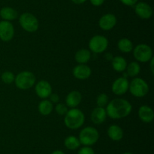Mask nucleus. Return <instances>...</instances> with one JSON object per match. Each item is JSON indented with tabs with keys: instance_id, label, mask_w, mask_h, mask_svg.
Wrapping results in <instances>:
<instances>
[{
	"instance_id": "1",
	"label": "nucleus",
	"mask_w": 154,
	"mask_h": 154,
	"mask_svg": "<svg viewBox=\"0 0 154 154\" xmlns=\"http://www.w3.org/2000/svg\"><path fill=\"white\" fill-rule=\"evenodd\" d=\"M106 113L110 118L120 119L126 117L131 113L132 107L130 103L123 98H115L109 101L106 106Z\"/></svg>"
},
{
	"instance_id": "2",
	"label": "nucleus",
	"mask_w": 154,
	"mask_h": 154,
	"mask_svg": "<svg viewBox=\"0 0 154 154\" xmlns=\"http://www.w3.org/2000/svg\"><path fill=\"white\" fill-rule=\"evenodd\" d=\"M85 116L81 110L78 108H72L68 110L65 115L64 123L66 127L70 129H78L84 123Z\"/></svg>"
},
{
	"instance_id": "3",
	"label": "nucleus",
	"mask_w": 154,
	"mask_h": 154,
	"mask_svg": "<svg viewBox=\"0 0 154 154\" xmlns=\"http://www.w3.org/2000/svg\"><path fill=\"white\" fill-rule=\"evenodd\" d=\"M35 75L29 71H23L15 76L14 83L17 88L21 90H27L35 83Z\"/></svg>"
},
{
	"instance_id": "4",
	"label": "nucleus",
	"mask_w": 154,
	"mask_h": 154,
	"mask_svg": "<svg viewBox=\"0 0 154 154\" xmlns=\"http://www.w3.org/2000/svg\"><path fill=\"white\" fill-rule=\"evenodd\" d=\"M99 138V131L94 127L88 126L83 128L79 134V140L81 144L90 146L95 144Z\"/></svg>"
},
{
	"instance_id": "5",
	"label": "nucleus",
	"mask_w": 154,
	"mask_h": 154,
	"mask_svg": "<svg viewBox=\"0 0 154 154\" xmlns=\"http://www.w3.org/2000/svg\"><path fill=\"white\" fill-rule=\"evenodd\" d=\"M129 90L134 97L143 98L148 93L149 85L145 80L136 77L129 83Z\"/></svg>"
},
{
	"instance_id": "6",
	"label": "nucleus",
	"mask_w": 154,
	"mask_h": 154,
	"mask_svg": "<svg viewBox=\"0 0 154 154\" xmlns=\"http://www.w3.org/2000/svg\"><path fill=\"white\" fill-rule=\"evenodd\" d=\"M20 25L25 31L29 33H34L37 31L39 27V23L37 18L32 14L26 13L22 14L19 18Z\"/></svg>"
},
{
	"instance_id": "7",
	"label": "nucleus",
	"mask_w": 154,
	"mask_h": 154,
	"mask_svg": "<svg viewBox=\"0 0 154 154\" xmlns=\"http://www.w3.org/2000/svg\"><path fill=\"white\" fill-rule=\"evenodd\" d=\"M133 55L138 61L146 63L150 61L153 57V50L148 45L139 44L133 48Z\"/></svg>"
},
{
	"instance_id": "8",
	"label": "nucleus",
	"mask_w": 154,
	"mask_h": 154,
	"mask_svg": "<svg viewBox=\"0 0 154 154\" xmlns=\"http://www.w3.org/2000/svg\"><path fill=\"white\" fill-rule=\"evenodd\" d=\"M108 46V40L105 36L96 35L93 36L89 42V48L90 51L96 54L102 53Z\"/></svg>"
},
{
	"instance_id": "9",
	"label": "nucleus",
	"mask_w": 154,
	"mask_h": 154,
	"mask_svg": "<svg viewBox=\"0 0 154 154\" xmlns=\"http://www.w3.org/2000/svg\"><path fill=\"white\" fill-rule=\"evenodd\" d=\"M14 35V28L10 21H0V39L3 42H9Z\"/></svg>"
},
{
	"instance_id": "10",
	"label": "nucleus",
	"mask_w": 154,
	"mask_h": 154,
	"mask_svg": "<svg viewBox=\"0 0 154 154\" xmlns=\"http://www.w3.org/2000/svg\"><path fill=\"white\" fill-rule=\"evenodd\" d=\"M129 82L127 79V78L120 77L113 82L111 89H112L113 93L115 94V95H122L129 90Z\"/></svg>"
},
{
	"instance_id": "11",
	"label": "nucleus",
	"mask_w": 154,
	"mask_h": 154,
	"mask_svg": "<svg viewBox=\"0 0 154 154\" xmlns=\"http://www.w3.org/2000/svg\"><path fill=\"white\" fill-rule=\"evenodd\" d=\"M117 24V18L113 14H105L101 17L99 21V26L102 30L109 31Z\"/></svg>"
},
{
	"instance_id": "12",
	"label": "nucleus",
	"mask_w": 154,
	"mask_h": 154,
	"mask_svg": "<svg viewBox=\"0 0 154 154\" xmlns=\"http://www.w3.org/2000/svg\"><path fill=\"white\" fill-rule=\"evenodd\" d=\"M135 11L136 14L141 19H149L153 15V8L147 3L141 2L135 6Z\"/></svg>"
},
{
	"instance_id": "13",
	"label": "nucleus",
	"mask_w": 154,
	"mask_h": 154,
	"mask_svg": "<svg viewBox=\"0 0 154 154\" xmlns=\"http://www.w3.org/2000/svg\"><path fill=\"white\" fill-rule=\"evenodd\" d=\"M36 95L42 99L49 98L52 93V87L51 84L46 80H41L35 85Z\"/></svg>"
},
{
	"instance_id": "14",
	"label": "nucleus",
	"mask_w": 154,
	"mask_h": 154,
	"mask_svg": "<svg viewBox=\"0 0 154 154\" xmlns=\"http://www.w3.org/2000/svg\"><path fill=\"white\" fill-rule=\"evenodd\" d=\"M91 73V69L86 64H78L73 69L74 76L80 80L87 79L90 76Z\"/></svg>"
},
{
	"instance_id": "15",
	"label": "nucleus",
	"mask_w": 154,
	"mask_h": 154,
	"mask_svg": "<svg viewBox=\"0 0 154 154\" xmlns=\"http://www.w3.org/2000/svg\"><path fill=\"white\" fill-rule=\"evenodd\" d=\"M81 101H82V95L81 92L78 91H72L66 96V106L71 108H75L81 104Z\"/></svg>"
},
{
	"instance_id": "16",
	"label": "nucleus",
	"mask_w": 154,
	"mask_h": 154,
	"mask_svg": "<svg viewBox=\"0 0 154 154\" xmlns=\"http://www.w3.org/2000/svg\"><path fill=\"white\" fill-rule=\"evenodd\" d=\"M138 116L142 122L149 123L154 119V112L153 109L147 105H143L140 107L138 110Z\"/></svg>"
},
{
	"instance_id": "17",
	"label": "nucleus",
	"mask_w": 154,
	"mask_h": 154,
	"mask_svg": "<svg viewBox=\"0 0 154 154\" xmlns=\"http://www.w3.org/2000/svg\"><path fill=\"white\" fill-rule=\"evenodd\" d=\"M107 113L105 107H97L92 111L91 120L92 122L96 125H100L103 123L106 119Z\"/></svg>"
},
{
	"instance_id": "18",
	"label": "nucleus",
	"mask_w": 154,
	"mask_h": 154,
	"mask_svg": "<svg viewBox=\"0 0 154 154\" xmlns=\"http://www.w3.org/2000/svg\"><path fill=\"white\" fill-rule=\"evenodd\" d=\"M108 135L114 141H119L123 137V131L117 125H111L108 128Z\"/></svg>"
},
{
	"instance_id": "19",
	"label": "nucleus",
	"mask_w": 154,
	"mask_h": 154,
	"mask_svg": "<svg viewBox=\"0 0 154 154\" xmlns=\"http://www.w3.org/2000/svg\"><path fill=\"white\" fill-rule=\"evenodd\" d=\"M0 17L3 21H11L17 18L18 13L13 8L4 7L0 10Z\"/></svg>"
},
{
	"instance_id": "20",
	"label": "nucleus",
	"mask_w": 154,
	"mask_h": 154,
	"mask_svg": "<svg viewBox=\"0 0 154 154\" xmlns=\"http://www.w3.org/2000/svg\"><path fill=\"white\" fill-rule=\"evenodd\" d=\"M90 58H91V53L86 48L78 50L75 56V61L78 62L79 64H85L90 61Z\"/></svg>"
},
{
	"instance_id": "21",
	"label": "nucleus",
	"mask_w": 154,
	"mask_h": 154,
	"mask_svg": "<svg viewBox=\"0 0 154 154\" xmlns=\"http://www.w3.org/2000/svg\"><path fill=\"white\" fill-rule=\"evenodd\" d=\"M113 69L117 72H123L126 69L127 62L124 57L121 56H117L112 59Z\"/></svg>"
},
{
	"instance_id": "22",
	"label": "nucleus",
	"mask_w": 154,
	"mask_h": 154,
	"mask_svg": "<svg viewBox=\"0 0 154 154\" xmlns=\"http://www.w3.org/2000/svg\"><path fill=\"white\" fill-rule=\"evenodd\" d=\"M38 112L43 116H48L51 114L54 109L53 104L49 100H43L38 104Z\"/></svg>"
},
{
	"instance_id": "23",
	"label": "nucleus",
	"mask_w": 154,
	"mask_h": 154,
	"mask_svg": "<svg viewBox=\"0 0 154 154\" xmlns=\"http://www.w3.org/2000/svg\"><path fill=\"white\" fill-rule=\"evenodd\" d=\"M117 47L120 51L124 53H129L133 50L134 48L132 41L127 38H123L120 39L117 43Z\"/></svg>"
},
{
	"instance_id": "24",
	"label": "nucleus",
	"mask_w": 154,
	"mask_h": 154,
	"mask_svg": "<svg viewBox=\"0 0 154 154\" xmlns=\"http://www.w3.org/2000/svg\"><path fill=\"white\" fill-rule=\"evenodd\" d=\"M64 145L67 149H70V150H75V149L79 148V146H81V143L78 137L73 135H70L68 136L65 139Z\"/></svg>"
},
{
	"instance_id": "25",
	"label": "nucleus",
	"mask_w": 154,
	"mask_h": 154,
	"mask_svg": "<svg viewBox=\"0 0 154 154\" xmlns=\"http://www.w3.org/2000/svg\"><path fill=\"white\" fill-rule=\"evenodd\" d=\"M140 71H141V66L139 63L136 61L131 62L130 63L127 64V66H126V73L129 76H137L139 74Z\"/></svg>"
},
{
	"instance_id": "26",
	"label": "nucleus",
	"mask_w": 154,
	"mask_h": 154,
	"mask_svg": "<svg viewBox=\"0 0 154 154\" xmlns=\"http://www.w3.org/2000/svg\"><path fill=\"white\" fill-rule=\"evenodd\" d=\"M2 81L5 84H11L14 82L15 79V75L11 71H5V72H3L1 75Z\"/></svg>"
},
{
	"instance_id": "27",
	"label": "nucleus",
	"mask_w": 154,
	"mask_h": 154,
	"mask_svg": "<svg viewBox=\"0 0 154 154\" xmlns=\"http://www.w3.org/2000/svg\"><path fill=\"white\" fill-rule=\"evenodd\" d=\"M109 102V98L108 96L105 93H102L99 95L96 99V104L99 107H105Z\"/></svg>"
},
{
	"instance_id": "28",
	"label": "nucleus",
	"mask_w": 154,
	"mask_h": 154,
	"mask_svg": "<svg viewBox=\"0 0 154 154\" xmlns=\"http://www.w3.org/2000/svg\"><path fill=\"white\" fill-rule=\"evenodd\" d=\"M55 110L60 116H65L68 112V107L62 103H58L55 107Z\"/></svg>"
},
{
	"instance_id": "29",
	"label": "nucleus",
	"mask_w": 154,
	"mask_h": 154,
	"mask_svg": "<svg viewBox=\"0 0 154 154\" xmlns=\"http://www.w3.org/2000/svg\"><path fill=\"white\" fill-rule=\"evenodd\" d=\"M78 154H95V152L93 148H91L90 146H85L79 149Z\"/></svg>"
},
{
	"instance_id": "30",
	"label": "nucleus",
	"mask_w": 154,
	"mask_h": 154,
	"mask_svg": "<svg viewBox=\"0 0 154 154\" xmlns=\"http://www.w3.org/2000/svg\"><path fill=\"white\" fill-rule=\"evenodd\" d=\"M49 101H51L52 104H54V103H56V104H57V103H58L59 101H60V97H59V95H57V94L51 93V95L49 96Z\"/></svg>"
},
{
	"instance_id": "31",
	"label": "nucleus",
	"mask_w": 154,
	"mask_h": 154,
	"mask_svg": "<svg viewBox=\"0 0 154 154\" xmlns=\"http://www.w3.org/2000/svg\"><path fill=\"white\" fill-rule=\"evenodd\" d=\"M123 5L127 6H133L137 3L138 0H120Z\"/></svg>"
},
{
	"instance_id": "32",
	"label": "nucleus",
	"mask_w": 154,
	"mask_h": 154,
	"mask_svg": "<svg viewBox=\"0 0 154 154\" xmlns=\"http://www.w3.org/2000/svg\"><path fill=\"white\" fill-rule=\"evenodd\" d=\"M91 4L94 6H100L104 3L105 0H90Z\"/></svg>"
},
{
	"instance_id": "33",
	"label": "nucleus",
	"mask_w": 154,
	"mask_h": 154,
	"mask_svg": "<svg viewBox=\"0 0 154 154\" xmlns=\"http://www.w3.org/2000/svg\"><path fill=\"white\" fill-rule=\"evenodd\" d=\"M72 2H74L75 4H77V5H81V4H83V3L85 2L87 0H72Z\"/></svg>"
},
{
	"instance_id": "34",
	"label": "nucleus",
	"mask_w": 154,
	"mask_h": 154,
	"mask_svg": "<svg viewBox=\"0 0 154 154\" xmlns=\"http://www.w3.org/2000/svg\"><path fill=\"white\" fill-rule=\"evenodd\" d=\"M150 69H151L152 73L153 74V70H154V69H153V57L151 59V60H150Z\"/></svg>"
},
{
	"instance_id": "35",
	"label": "nucleus",
	"mask_w": 154,
	"mask_h": 154,
	"mask_svg": "<svg viewBox=\"0 0 154 154\" xmlns=\"http://www.w3.org/2000/svg\"><path fill=\"white\" fill-rule=\"evenodd\" d=\"M51 154H65L64 152H63L62 150H60V149H57V150L54 151Z\"/></svg>"
},
{
	"instance_id": "36",
	"label": "nucleus",
	"mask_w": 154,
	"mask_h": 154,
	"mask_svg": "<svg viewBox=\"0 0 154 154\" xmlns=\"http://www.w3.org/2000/svg\"><path fill=\"white\" fill-rule=\"evenodd\" d=\"M123 154H132V152H124Z\"/></svg>"
}]
</instances>
